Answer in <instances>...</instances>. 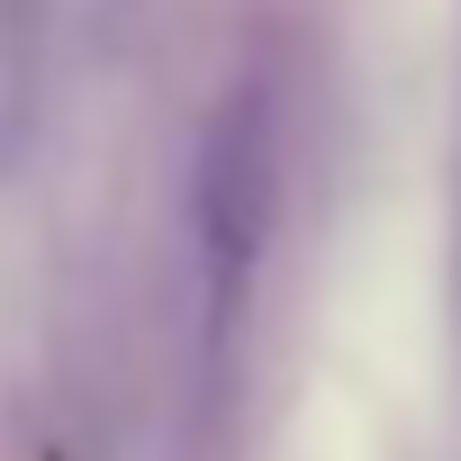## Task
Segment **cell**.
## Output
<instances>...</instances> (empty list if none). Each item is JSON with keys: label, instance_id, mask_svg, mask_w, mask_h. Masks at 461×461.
Instances as JSON below:
<instances>
[{"label": "cell", "instance_id": "cell-2", "mask_svg": "<svg viewBox=\"0 0 461 461\" xmlns=\"http://www.w3.org/2000/svg\"><path fill=\"white\" fill-rule=\"evenodd\" d=\"M46 100H55V0H0V181L37 163Z\"/></svg>", "mask_w": 461, "mask_h": 461}, {"label": "cell", "instance_id": "cell-1", "mask_svg": "<svg viewBox=\"0 0 461 461\" xmlns=\"http://www.w3.org/2000/svg\"><path fill=\"white\" fill-rule=\"evenodd\" d=\"M272 208H281V118H272V91L245 82L208 118L199 172H190V236H199V272H208L217 317H236V299L272 245Z\"/></svg>", "mask_w": 461, "mask_h": 461}]
</instances>
